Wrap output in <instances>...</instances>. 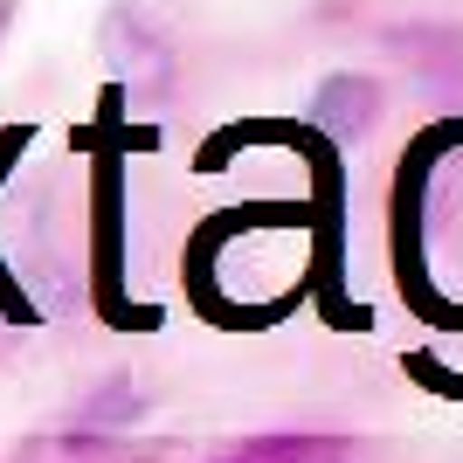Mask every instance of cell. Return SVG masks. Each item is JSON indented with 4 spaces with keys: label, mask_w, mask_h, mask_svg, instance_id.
Returning a JSON list of instances; mask_svg holds the SVG:
<instances>
[{
    "label": "cell",
    "mask_w": 463,
    "mask_h": 463,
    "mask_svg": "<svg viewBox=\"0 0 463 463\" xmlns=\"http://www.w3.org/2000/svg\"><path fill=\"white\" fill-rule=\"evenodd\" d=\"M7 21H14V0H0V35H7Z\"/></svg>",
    "instance_id": "cell-5"
},
{
    "label": "cell",
    "mask_w": 463,
    "mask_h": 463,
    "mask_svg": "<svg viewBox=\"0 0 463 463\" xmlns=\"http://www.w3.org/2000/svg\"><path fill=\"white\" fill-rule=\"evenodd\" d=\"M138 415H146V387H132V381H104L97 394H83V408H77L83 429H125V422H138Z\"/></svg>",
    "instance_id": "cell-4"
},
{
    "label": "cell",
    "mask_w": 463,
    "mask_h": 463,
    "mask_svg": "<svg viewBox=\"0 0 463 463\" xmlns=\"http://www.w3.org/2000/svg\"><path fill=\"white\" fill-rule=\"evenodd\" d=\"M381 118V83L373 77H326L311 97V125L326 138H367Z\"/></svg>",
    "instance_id": "cell-2"
},
{
    "label": "cell",
    "mask_w": 463,
    "mask_h": 463,
    "mask_svg": "<svg viewBox=\"0 0 463 463\" xmlns=\"http://www.w3.org/2000/svg\"><path fill=\"white\" fill-rule=\"evenodd\" d=\"M104 49H111L118 77L138 83V90H166V77H174V42L159 35L146 14H132V7H118V14H111Z\"/></svg>",
    "instance_id": "cell-1"
},
{
    "label": "cell",
    "mask_w": 463,
    "mask_h": 463,
    "mask_svg": "<svg viewBox=\"0 0 463 463\" xmlns=\"http://www.w3.org/2000/svg\"><path fill=\"white\" fill-rule=\"evenodd\" d=\"M77 463H97V457H90V449H83V457H77Z\"/></svg>",
    "instance_id": "cell-7"
},
{
    "label": "cell",
    "mask_w": 463,
    "mask_h": 463,
    "mask_svg": "<svg viewBox=\"0 0 463 463\" xmlns=\"http://www.w3.org/2000/svg\"><path fill=\"white\" fill-rule=\"evenodd\" d=\"M242 457H256V463H339L346 443L339 436H250Z\"/></svg>",
    "instance_id": "cell-3"
},
{
    "label": "cell",
    "mask_w": 463,
    "mask_h": 463,
    "mask_svg": "<svg viewBox=\"0 0 463 463\" xmlns=\"http://www.w3.org/2000/svg\"><path fill=\"white\" fill-rule=\"evenodd\" d=\"M214 463H256V457H242V449H235V457H214Z\"/></svg>",
    "instance_id": "cell-6"
}]
</instances>
